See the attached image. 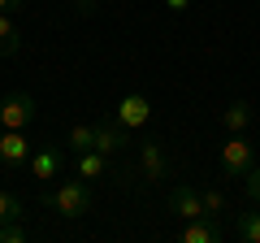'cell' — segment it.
<instances>
[{
	"mask_svg": "<svg viewBox=\"0 0 260 243\" xmlns=\"http://www.w3.org/2000/svg\"><path fill=\"white\" fill-rule=\"evenodd\" d=\"M44 208H52L56 217H70V222H78V217H87V213L95 208L91 183H87V178H65L61 187L44 191Z\"/></svg>",
	"mask_w": 260,
	"mask_h": 243,
	"instance_id": "6da1fadb",
	"label": "cell"
},
{
	"mask_svg": "<svg viewBox=\"0 0 260 243\" xmlns=\"http://www.w3.org/2000/svg\"><path fill=\"white\" fill-rule=\"evenodd\" d=\"M35 122V96L30 92H9L0 100V126L5 131H26Z\"/></svg>",
	"mask_w": 260,
	"mask_h": 243,
	"instance_id": "7a4b0ae2",
	"label": "cell"
},
{
	"mask_svg": "<svg viewBox=\"0 0 260 243\" xmlns=\"http://www.w3.org/2000/svg\"><path fill=\"white\" fill-rule=\"evenodd\" d=\"M169 174H174V165H169V157H165V143L143 139L139 143V178L143 183H165Z\"/></svg>",
	"mask_w": 260,
	"mask_h": 243,
	"instance_id": "3957f363",
	"label": "cell"
},
{
	"mask_svg": "<svg viewBox=\"0 0 260 243\" xmlns=\"http://www.w3.org/2000/svg\"><path fill=\"white\" fill-rule=\"evenodd\" d=\"M251 165H256L251 143L243 139V135H230V139L221 143V178H243Z\"/></svg>",
	"mask_w": 260,
	"mask_h": 243,
	"instance_id": "277c9868",
	"label": "cell"
},
{
	"mask_svg": "<svg viewBox=\"0 0 260 243\" xmlns=\"http://www.w3.org/2000/svg\"><path fill=\"white\" fill-rule=\"evenodd\" d=\"M165 208L174 217H182V222H195V217H208L204 213V200H200V187H191V183H174L165 196Z\"/></svg>",
	"mask_w": 260,
	"mask_h": 243,
	"instance_id": "5b68a950",
	"label": "cell"
},
{
	"mask_svg": "<svg viewBox=\"0 0 260 243\" xmlns=\"http://www.w3.org/2000/svg\"><path fill=\"white\" fill-rule=\"evenodd\" d=\"M30 152H35V148L26 143V131H5V135H0V169H5V174L26 169Z\"/></svg>",
	"mask_w": 260,
	"mask_h": 243,
	"instance_id": "8992f818",
	"label": "cell"
},
{
	"mask_svg": "<svg viewBox=\"0 0 260 243\" xmlns=\"http://www.w3.org/2000/svg\"><path fill=\"white\" fill-rule=\"evenodd\" d=\"M148 117H152V104H148V96H139V92L121 96L117 109H113V122H117V126H126V131H139V126H148Z\"/></svg>",
	"mask_w": 260,
	"mask_h": 243,
	"instance_id": "52a82bcc",
	"label": "cell"
},
{
	"mask_svg": "<svg viewBox=\"0 0 260 243\" xmlns=\"http://www.w3.org/2000/svg\"><path fill=\"white\" fill-rule=\"evenodd\" d=\"M61 148L56 143H44V148H35L30 152V161H26V169H30V178L35 183H52V178H61Z\"/></svg>",
	"mask_w": 260,
	"mask_h": 243,
	"instance_id": "ba28073f",
	"label": "cell"
},
{
	"mask_svg": "<svg viewBox=\"0 0 260 243\" xmlns=\"http://www.w3.org/2000/svg\"><path fill=\"white\" fill-rule=\"evenodd\" d=\"M130 148V131L126 126H117V122H104V126H95V152H104V157H117V152Z\"/></svg>",
	"mask_w": 260,
	"mask_h": 243,
	"instance_id": "9c48e42d",
	"label": "cell"
},
{
	"mask_svg": "<svg viewBox=\"0 0 260 243\" xmlns=\"http://www.w3.org/2000/svg\"><path fill=\"white\" fill-rule=\"evenodd\" d=\"M234 239L239 243H260V208H239L234 213Z\"/></svg>",
	"mask_w": 260,
	"mask_h": 243,
	"instance_id": "30bf717a",
	"label": "cell"
},
{
	"mask_svg": "<svg viewBox=\"0 0 260 243\" xmlns=\"http://www.w3.org/2000/svg\"><path fill=\"white\" fill-rule=\"evenodd\" d=\"M74 169H78V178H87V183H91V178H104V174H109V157H104V152H78V157H74Z\"/></svg>",
	"mask_w": 260,
	"mask_h": 243,
	"instance_id": "8fae6325",
	"label": "cell"
},
{
	"mask_svg": "<svg viewBox=\"0 0 260 243\" xmlns=\"http://www.w3.org/2000/svg\"><path fill=\"white\" fill-rule=\"evenodd\" d=\"M221 126H225L230 135H243V131L251 126V104H247V100L225 104V109H221Z\"/></svg>",
	"mask_w": 260,
	"mask_h": 243,
	"instance_id": "7c38bea8",
	"label": "cell"
},
{
	"mask_svg": "<svg viewBox=\"0 0 260 243\" xmlns=\"http://www.w3.org/2000/svg\"><path fill=\"white\" fill-rule=\"evenodd\" d=\"M18 44H22V26H18V18H13V13H0V56L18 52Z\"/></svg>",
	"mask_w": 260,
	"mask_h": 243,
	"instance_id": "4fadbf2b",
	"label": "cell"
},
{
	"mask_svg": "<svg viewBox=\"0 0 260 243\" xmlns=\"http://www.w3.org/2000/svg\"><path fill=\"white\" fill-rule=\"evenodd\" d=\"M200 200H204L208 217H230V200H225L221 187H200Z\"/></svg>",
	"mask_w": 260,
	"mask_h": 243,
	"instance_id": "5bb4252c",
	"label": "cell"
},
{
	"mask_svg": "<svg viewBox=\"0 0 260 243\" xmlns=\"http://www.w3.org/2000/svg\"><path fill=\"white\" fill-rule=\"evenodd\" d=\"M65 148L74 152H91L95 148V126H70V135H65Z\"/></svg>",
	"mask_w": 260,
	"mask_h": 243,
	"instance_id": "9a60e30c",
	"label": "cell"
},
{
	"mask_svg": "<svg viewBox=\"0 0 260 243\" xmlns=\"http://www.w3.org/2000/svg\"><path fill=\"white\" fill-rule=\"evenodd\" d=\"M0 222H26V204L13 191H0Z\"/></svg>",
	"mask_w": 260,
	"mask_h": 243,
	"instance_id": "2e32d148",
	"label": "cell"
},
{
	"mask_svg": "<svg viewBox=\"0 0 260 243\" xmlns=\"http://www.w3.org/2000/svg\"><path fill=\"white\" fill-rule=\"evenodd\" d=\"M243 191H247V200L260 208V165H251L247 174H243Z\"/></svg>",
	"mask_w": 260,
	"mask_h": 243,
	"instance_id": "e0dca14e",
	"label": "cell"
},
{
	"mask_svg": "<svg viewBox=\"0 0 260 243\" xmlns=\"http://www.w3.org/2000/svg\"><path fill=\"white\" fill-rule=\"evenodd\" d=\"M26 239V222H0V243H22Z\"/></svg>",
	"mask_w": 260,
	"mask_h": 243,
	"instance_id": "ac0fdd59",
	"label": "cell"
},
{
	"mask_svg": "<svg viewBox=\"0 0 260 243\" xmlns=\"http://www.w3.org/2000/svg\"><path fill=\"white\" fill-rule=\"evenodd\" d=\"M70 5H74V13H78V18H87V13H95L100 5H109V0H70Z\"/></svg>",
	"mask_w": 260,
	"mask_h": 243,
	"instance_id": "d6986e66",
	"label": "cell"
},
{
	"mask_svg": "<svg viewBox=\"0 0 260 243\" xmlns=\"http://www.w3.org/2000/svg\"><path fill=\"white\" fill-rule=\"evenodd\" d=\"M22 9H26V0H0V13H13V18H18Z\"/></svg>",
	"mask_w": 260,
	"mask_h": 243,
	"instance_id": "ffe728a7",
	"label": "cell"
},
{
	"mask_svg": "<svg viewBox=\"0 0 260 243\" xmlns=\"http://www.w3.org/2000/svg\"><path fill=\"white\" fill-rule=\"evenodd\" d=\"M165 5H169V9H174V13H182L186 5H191V0H165Z\"/></svg>",
	"mask_w": 260,
	"mask_h": 243,
	"instance_id": "44dd1931",
	"label": "cell"
},
{
	"mask_svg": "<svg viewBox=\"0 0 260 243\" xmlns=\"http://www.w3.org/2000/svg\"><path fill=\"white\" fill-rule=\"evenodd\" d=\"M0 135H5V126H0Z\"/></svg>",
	"mask_w": 260,
	"mask_h": 243,
	"instance_id": "7402d4cb",
	"label": "cell"
}]
</instances>
